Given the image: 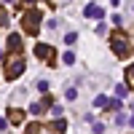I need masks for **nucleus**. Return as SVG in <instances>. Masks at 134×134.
<instances>
[{
  "instance_id": "15",
  "label": "nucleus",
  "mask_w": 134,
  "mask_h": 134,
  "mask_svg": "<svg viewBox=\"0 0 134 134\" xmlns=\"http://www.w3.org/2000/svg\"><path fill=\"white\" fill-rule=\"evenodd\" d=\"M75 40H78V32H75V30H70V32L64 35V43H67V46H72Z\"/></svg>"
},
{
  "instance_id": "12",
  "label": "nucleus",
  "mask_w": 134,
  "mask_h": 134,
  "mask_svg": "<svg viewBox=\"0 0 134 134\" xmlns=\"http://www.w3.org/2000/svg\"><path fill=\"white\" fill-rule=\"evenodd\" d=\"M107 102H110V99H107L105 94H99V97L94 99V107H99V110H105V107H107Z\"/></svg>"
},
{
  "instance_id": "21",
  "label": "nucleus",
  "mask_w": 134,
  "mask_h": 134,
  "mask_svg": "<svg viewBox=\"0 0 134 134\" xmlns=\"http://www.w3.org/2000/svg\"><path fill=\"white\" fill-rule=\"evenodd\" d=\"M105 32H107V27H105V21H99V24H97V35H105Z\"/></svg>"
},
{
  "instance_id": "5",
  "label": "nucleus",
  "mask_w": 134,
  "mask_h": 134,
  "mask_svg": "<svg viewBox=\"0 0 134 134\" xmlns=\"http://www.w3.org/2000/svg\"><path fill=\"white\" fill-rule=\"evenodd\" d=\"M83 16H86V19H97V21H102V19H105V11L99 8V5H94V3H88V5L83 8Z\"/></svg>"
},
{
  "instance_id": "24",
  "label": "nucleus",
  "mask_w": 134,
  "mask_h": 134,
  "mask_svg": "<svg viewBox=\"0 0 134 134\" xmlns=\"http://www.w3.org/2000/svg\"><path fill=\"white\" fill-rule=\"evenodd\" d=\"M129 124H131V126H134V115H131V118H129Z\"/></svg>"
},
{
  "instance_id": "26",
  "label": "nucleus",
  "mask_w": 134,
  "mask_h": 134,
  "mask_svg": "<svg viewBox=\"0 0 134 134\" xmlns=\"http://www.w3.org/2000/svg\"><path fill=\"white\" fill-rule=\"evenodd\" d=\"M3 3H14V0H3Z\"/></svg>"
},
{
  "instance_id": "6",
  "label": "nucleus",
  "mask_w": 134,
  "mask_h": 134,
  "mask_svg": "<svg viewBox=\"0 0 134 134\" xmlns=\"http://www.w3.org/2000/svg\"><path fill=\"white\" fill-rule=\"evenodd\" d=\"M5 51H11V54H21V35H8V43H5Z\"/></svg>"
},
{
  "instance_id": "18",
  "label": "nucleus",
  "mask_w": 134,
  "mask_h": 134,
  "mask_svg": "<svg viewBox=\"0 0 134 134\" xmlns=\"http://www.w3.org/2000/svg\"><path fill=\"white\" fill-rule=\"evenodd\" d=\"M91 131H94V134H105V124H94Z\"/></svg>"
},
{
  "instance_id": "23",
  "label": "nucleus",
  "mask_w": 134,
  "mask_h": 134,
  "mask_svg": "<svg viewBox=\"0 0 134 134\" xmlns=\"http://www.w3.org/2000/svg\"><path fill=\"white\" fill-rule=\"evenodd\" d=\"M110 3H113V5H118V3H121V0H110Z\"/></svg>"
},
{
  "instance_id": "8",
  "label": "nucleus",
  "mask_w": 134,
  "mask_h": 134,
  "mask_svg": "<svg viewBox=\"0 0 134 134\" xmlns=\"http://www.w3.org/2000/svg\"><path fill=\"white\" fill-rule=\"evenodd\" d=\"M48 129H51V134H64V129H67V121H64V118H57L54 124H48Z\"/></svg>"
},
{
  "instance_id": "14",
  "label": "nucleus",
  "mask_w": 134,
  "mask_h": 134,
  "mask_svg": "<svg viewBox=\"0 0 134 134\" xmlns=\"http://www.w3.org/2000/svg\"><path fill=\"white\" fill-rule=\"evenodd\" d=\"M8 21H11V19H8V11L0 5V30H3V27H8Z\"/></svg>"
},
{
  "instance_id": "20",
  "label": "nucleus",
  "mask_w": 134,
  "mask_h": 134,
  "mask_svg": "<svg viewBox=\"0 0 134 134\" xmlns=\"http://www.w3.org/2000/svg\"><path fill=\"white\" fill-rule=\"evenodd\" d=\"M51 113L57 115V118H62V105H51Z\"/></svg>"
},
{
  "instance_id": "19",
  "label": "nucleus",
  "mask_w": 134,
  "mask_h": 134,
  "mask_svg": "<svg viewBox=\"0 0 134 134\" xmlns=\"http://www.w3.org/2000/svg\"><path fill=\"white\" fill-rule=\"evenodd\" d=\"M38 91L46 94V91H48V81H38Z\"/></svg>"
},
{
  "instance_id": "25",
  "label": "nucleus",
  "mask_w": 134,
  "mask_h": 134,
  "mask_svg": "<svg viewBox=\"0 0 134 134\" xmlns=\"http://www.w3.org/2000/svg\"><path fill=\"white\" fill-rule=\"evenodd\" d=\"M21 3H35V0H21Z\"/></svg>"
},
{
  "instance_id": "2",
  "label": "nucleus",
  "mask_w": 134,
  "mask_h": 134,
  "mask_svg": "<svg viewBox=\"0 0 134 134\" xmlns=\"http://www.w3.org/2000/svg\"><path fill=\"white\" fill-rule=\"evenodd\" d=\"M27 70V62L19 57V54H14V57H8L5 64H3V75L5 81H16V78H21V72Z\"/></svg>"
},
{
  "instance_id": "22",
  "label": "nucleus",
  "mask_w": 134,
  "mask_h": 134,
  "mask_svg": "<svg viewBox=\"0 0 134 134\" xmlns=\"http://www.w3.org/2000/svg\"><path fill=\"white\" fill-rule=\"evenodd\" d=\"M0 129H3V131L8 129V121H5V118H0Z\"/></svg>"
},
{
  "instance_id": "11",
  "label": "nucleus",
  "mask_w": 134,
  "mask_h": 134,
  "mask_svg": "<svg viewBox=\"0 0 134 134\" xmlns=\"http://www.w3.org/2000/svg\"><path fill=\"white\" fill-rule=\"evenodd\" d=\"M64 99H67V102H75V99H78V88L75 86H67L64 88Z\"/></svg>"
},
{
  "instance_id": "1",
  "label": "nucleus",
  "mask_w": 134,
  "mask_h": 134,
  "mask_svg": "<svg viewBox=\"0 0 134 134\" xmlns=\"http://www.w3.org/2000/svg\"><path fill=\"white\" fill-rule=\"evenodd\" d=\"M110 46H113V54H115L118 59H129L131 57V40H129L126 32L115 30L113 35H110Z\"/></svg>"
},
{
  "instance_id": "10",
  "label": "nucleus",
  "mask_w": 134,
  "mask_h": 134,
  "mask_svg": "<svg viewBox=\"0 0 134 134\" xmlns=\"http://www.w3.org/2000/svg\"><path fill=\"white\" fill-rule=\"evenodd\" d=\"M40 131H43V124H38V121L27 124V129H24V134H40Z\"/></svg>"
},
{
  "instance_id": "4",
  "label": "nucleus",
  "mask_w": 134,
  "mask_h": 134,
  "mask_svg": "<svg viewBox=\"0 0 134 134\" xmlns=\"http://www.w3.org/2000/svg\"><path fill=\"white\" fill-rule=\"evenodd\" d=\"M35 57L48 64H57V51H54V46H46V43H35Z\"/></svg>"
},
{
  "instance_id": "3",
  "label": "nucleus",
  "mask_w": 134,
  "mask_h": 134,
  "mask_svg": "<svg viewBox=\"0 0 134 134\" xmlns=\"http://www.w3.org/2000/svg\"><path fill=\"white\" fill-rule=\"evenodd\" d=\"M40 19H43V14H40V11L27 8L24 14H21V30H24L27 35H32V38H35L38 32H40Z\"/></svg>"
},
{
  "instance_id": "16",
  "label": "nucleus",
  "mask_w": 134,
  "mask_h": 134,
  "mask_svg": "<svg viewBox=\"0 0 134 134\" xmlns=\"http://www.w3.org/2000/svg\"><path fill=\"white\" fill-rule=\"evenodd\" d=\"M107 107H110V110H121V107H124V102H121V99H110Z\"/></svg>"
},
{
  "instance_id": "27",
  "label": "nucleus",
  "mask_w": 134,
  "mask_h": 134,
  "mask_svg": "<svg viewBox=\"0 0 134 134\" xmlns=\"http://www.w3.org/2000/svg\"><path fill=\"white\" fill-rule=\"evenodd\" d=\"M131 11H134V5H131Z\"/></svg>"
},
{
  "instance_id": "7",
  "label": "nucleus",
  "mask_w": 134,
  "mask_h": 134,
  "mask_svg": "<svg viewBox=\"0 0 134 134\" xmlns=\"http://www.w3.org/2000/svg\"><path fill=\"white\" fill-rule=\"evenodd\" d=\"M8 121H11L14 126H19L21 121H24V110H21V107H11V110H8Z\"/></svg>"
},
{
  "instance_id": "17",
  "label": "nucleus",
  "mask_w": 134,
  "mask_h": 134,
  "mask_svg": "<svg viewBox=\"0 0 134 134\" xmlns=\"http://www.w3.org/2000/svg\"><path fill=\"white\" fill-rule=\"evenodd\" d=\"M62 62H64V64H75V54H72V51H67L64 57H62Z\"/></svg>"
},
{
  "instance_id": "13",
  "label": "nucleus",
  "mask_w": 134,
  "mask_h": 134,
  "mask_svg": "<svg viewBox=\"0 0 134 134\" xmlns=\"http://www.w3.org/2000/svg\"><path fill=\"white\" fill-rule=\"evenodd\" d=\"M126 83H129V88H134V64L126 67Z\"/></svg>"
},
{
  "instance_id": "9",
  "label": "nucleus",
  "mask_w": 134,
  "mask_h": 134,
  "mask_svg": "<svg viewBox=\"0 0 134 134\" xmlns=\"http://www.w3.org/2000/svg\"><path fill=\"white\" fill-rule=\"evenodd\" d=\"M46 110H48V105H43V99L30 105V113H32V115H40V113H46Z\"/></svg>"
}]
</instances>
